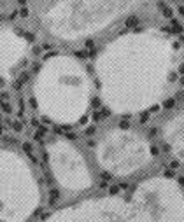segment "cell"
<instances>
[{"label": "cell", "mask_w": 184, "mask_h": 222, "mask_svg": "<svg viewBox=\"0 0 184 222\" xmlns=\"http://www.w3.org/2000/svg\"><path fill=\"white\" fill-rule=\"evenodd\" d=\"M139 0H58L42 14V26L60 40L95 35L126 14Z\"/></svg>", "instance_id": "3"}, {"label": "cell", "mask_w": 184, "mask_h": 222, "mask_svg": "<svg viewBox=\"0 0 184 222\" xmlns=\"http://www.w3.org/2000/svg\"><path fill=\"white\" fill-rule=\"evenodd\" d=\"M40 203V187L18 152L0 149V222H26Z\"/></svg>", "instance_id": "4"}, {"label": "cell", "mask_w": 184, "mask_h": 222, "mask_svg": "<svg viewBox=\"0 0 184 222\" xmlns=\"http://www.w3.org/2000/svg\"><path fill=\"white\" fill-rule=\"evenodd\" d=\"M42 222H130V210L123 198L104 196L61 208Z\"/></svg>", "instance_id": "8"}, {"label": "cell", "mask_w": 184, "mask_h": 222, "mask_svg": "<svg viewBox=\"0 0 184 222\" xmlns=\"http://www.w3.org/2000/svg\"><path fill=\"white\" fill-rule=\"evenodd\" d=\"M179 51L176 40L156 28L123 33L95 60L100 96L114 114H139L168 93Z\"/></svg>", "instance_id": "1"}, {"label": "cell", "mask_w": 184, "mask_h": 222, "mask_svg": "<svg viewBox=\"0 0 184 222\" xmlns=\"http://www.w3.org/2000/svg\"><path fill=\"white\" fill-rule=\"evenodd\" d=\"M30 49L28 40L12 28H0V77L11 79Z\"/></svg>", "instance_id": "9"}, {"label": "cell", "mask_w": 184, "mask_h": 222, "mask_svg": "<svg viewBox=\"0 0 184 222\" xmlns=\"http://www.w3.org/2000/svg\"><path fill=\"white\" fill-rule=\"evenodd\" d=\"M47 163L56 184L68 193H81L91 187V173L82 154L63 138H56L46 147Z\"/></svg>", "instance_id": "7"}, {"label": "cell", "mask_w": 184, "mask_h": 222, "mask_svg": "<svg viewBox=\"0 0 184 222\" xmlns=\"http://www.w3.org/2000/svg\"><path fill=\"white\" fill-rule=\"evenodd\" d=\"M95 156L107 173L128 177L151 163L153 151L140 133L132 130H111L98 140Z\"/></svg>", "instance_id": "6"}, {"label": "cell", "mask_w": 184, "mask_h": 222, "mask_svg": "<svg viewBox=\"0 0 184 222\" xmlns=\"http://www.w3.org/2000/svg\"><path fill=\"white\" fill-rule=\"evenodd\" d=\"M0 2H2V0H0Z\"/></svg>", "instance_id": "11"}, {"label": "cell", "mask_w": 184, "mask_h": 222, "mask_svg": "<svg viewBox=\"0 0 184 222\" xmlns=\"http://www.w3.org/2000/svg\"><path fill=\"white\" fill-rule=\"evenodd\" d=\"M130 222H184V193L170 177H153L137 186L128 203Z\"/></svg>", "instance_id": "5"}, {"label": "cell", "mask_w": 184, "mask_h": 222, "mask_svg": "<svg viewBox=\"0 0 184 222\" xmlns=\"http://www.w3.org/2000/svg\"><path fill=\"white\" fill-rule=\"evenodd\" d=\"M33 98L40 114L53 123L77 124L90 109V75L79 60L68 54L49 56L35 75Z\"/></svg>", "instance_id": "2"}, {"label": "cell", "mask_w": 184, "mask_h": 222, "mask_svg": "<svg viewBox=\"0 0 184 222\" xmlns=\"http://www.w3.org/2000/svg\"><path fill=\"white\" fill-rule=\"evenodd\" d=\"M163 140L172 154L184 165V114H177L163 124Z\"/></svg>", "instance_id": "10"}]
</instances>
